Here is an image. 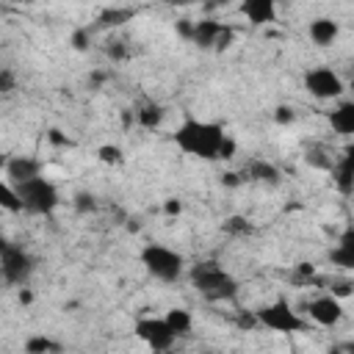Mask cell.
<instances>
[{
    "mask_svg": "<svg viewBox=\"0 0 354 354\" xmlns=\"http://www.w3.org/2000/svg\"><path fill=\"white\" fill-rule=\"evenodd\" d=\"M171 141L183 155L199 160H230L235 155V141L224 133V127L218 122L196 116H185L174 130Z\"/></svg>",
    "mask_w": 354,
    "mask_h": 354,
    "instance_id": "1",
    "label": "cell"
},
{
    "mask_svg": "<svg viewBox=\"0 0 354 354\" xmlns=\"http://www.w3.org/2000/svg\"><path fill=\"white\" fill-rule=\"evenodd\" d=\"M188 282L205 301H232L241 290L238 279L213 260H202V263L191 266L188 268Z\"/></svg>",
    "mask_w": 354,
    "mask_h": 354,
    "instance_id": "2",
    "label": "cell"
},
{
    "mask_svg": "<svg viewBox=\"0 0 354 354\" xmlns=\"http://www.w3.org/2000/svg\"><path fill=\"white\" fill-rule=\"evenodd\" d=\"M138 260H141L144 271L152 279L163 282V285H174V282H180L185 277V257L177 249L166 246V243H147V246H141Z\"/></svg>",
    "mask_w": 354,
    "mask_h": 354,
    "instance_id": "3",
    "label": "cell"
},
{
    "mask_svg": "<svg viewBox=\"0 0 354 354\" xmlns=\"http://www.w3.org/2000/svg\"><path fill=\"white\" fill-rule=\"evenodd\" d=\"M254 324L266 326L274 335H299L310 326L307 315H301L299 310H293L288 304V299H274L263 307L254 310Z\"/></svg>",
    "mask_w": 354,
    "mask_h": 354,
    "instance_id": "4",
    "label": "cell"
},
{
    "mask_svg": "<svg viewBox=\"0 0 354 354\" xmlns=\"http://www.w3.org/2000/svg\"><path fill=\"white\" fill-rule=\"evenodd\" d=\"M19 199H22V210L30 216H53L55 207L61 205V194L55 188V183H50L44 174L33 177L22 185H14Z\"/></svg>",
    "mask_w": 354,
    "mask_h": 354,
    "instance_id": "5",
    "label": "cell"
},
{
    "mask_svg": "<svg viewBox=\"0 0 354 354\" xmlns=\"http://www.w3.org/2000/svg\"><path fill=\"white\" fill-rule=\"evenodd\" d=\"M36 271V260L33 254L19 246V243H0V274H3V282L11 285V288H25L30 282Z\"/></svg>",
    "mask_w": 354,
    "mask_h": 354,
    "instance_id": "6",
    "label": "cell"
},
{
    "mask_svg": "<svg viewBox=\"0 0 354 354\" xmlns=\"http://www.w3.org/2000/svg\"><path fill=\"white\" fill-rule=\"evenodd\" d=\"M133 332H136V337L149 348V351H155V354H166L174 343H177V335L171 332V326L166 324V318L160 315H147V318H138L136 324H133Z\"/></svg>",
    "mask_w": 354,
    "mask_h": 354,
    "instance_id": "7",
    "label": "cell"
},
{
    "mask_svg": "<svg viewBox=\"0 0 354 354\" xmlns=\"http://www.w3.org/2000/svg\"><path fill=\"white\" fill-rule=\"evenodd\" d=\"M235 39V28L221 19H199L194 22L191 41L202 50H227Z\"/></svg>",
    "mask_w": 354,
    "mask_h": 354,
    "instance_id": "8",
    "label": "cell"
},
{
    "mask_svg": "<svg viewBox=\"0 0 354 354\" xmlns=\"http://www.w3.org/2000/svg\"><path fill=\"white\" fill-rule=\"evenodd\" d=\"M304 88L315 100L326 102V100H340L343 91H346V83L332 66H313V69L304 72Z\"/></svg>",
    "mask_w": 354,
    "mask_h": 354,
    "instance_id": "9",
    "label": "cell"
},
{
    "mask_svg": "<svg viewBox=\"0 0 354 354\" xmlns=\"http://www.w3.org/2000/svg\"><path fill=\"white\" fill-rule=\"evenodd\" d=\"M304 315L315 326L332 329V326H337L346 318V307H343V301H340L337 293H321V296H313L304 304Z\"/></svg>",
    "mask_w": 354,
    "mask_h": 354,
    "instance_id": "10",
    "label": "cell"
},
{
    "mask_svg": "<svg viewBox=\"0 0 354 354\" xmlns=\"http://www.w3.org/2000/svg\"><path fill=\"white\" fill-rule=\"evenodd\" d=\"M3 171H6V180L11 185H22V183H28L33 177H41V160L28 158V155H14V158L6 160Z\"/></svg>",
    "mask_w": 354,
    "mask_h": 354,
    "instance_id": "11",
    "label": "cell"
},
{
    "mask_svg": "<svg viewBox=\"0 0 354 354\" xmlns=\"http://www.w3.org/2000/svg\"><path fill=\"white\" fill-rule=\"evenodd\" d=\"M329 263L337 266V268H346V271H354V227H346L335 246L329 249Z\"/></svg>",
    "mask_w": 354,
    "mask_h": 354,
    "instance_id": "12",
    "label": "cell"
},
{
    "mask_svg": "<svg viewBox=\"0 0 354 354\" xmlns=\"http://www.w3.org/2000/svg\"><path fill=\"white\" fill-rule=\"evenodd\" d=\"M307 33H310L313 44L329 47V44H335L337 36H340V22L332 19V17H315V19L307 25Z\"/></svg>",
    "mask_w": 354,
    "mask_h": 354,
    "instance_id": "13",
    "label": "cell"
},
{
    "mask_svg": "<svg viewBox=\"0 0 354 354\" xmlns=\"http://www.w3.org/2000/svg\"><path fill=\"white\" fill-rule=\"evenodd\" d=\"M241 14L249 25H268L277 19V6L274 0H246L241 3Z\"/></svg>",
    "mask_w": 354,
    "mask_h": 354,
    "instance_id": "14",
    "label": "cell"
},
{
    "mask_svg": "<svg viewBox=\"0 0 354 354\" xmlns=\"http://www.w3.org/2000/svg\"><path fill=\"white\" fill-rule=\"evenodd\" d=\"M329 124L335 133L348 136L354 141V100H343L329 111Z\"/></svg>",
    "mask_w": 354,
    "mask_h": 354,
    "instance_id": "15",
    "label": "cell"
},
{
    "mask_svg": "<svg viewBox=\"0 0 354 354\" xmlns=\"http://www.w3.org/2000/svg\"><path fill=\"white\" fill-rule=\"evenodd\" d=\"M246 180H257V183H266V185H277V183L282 180V174H279V169H277L274 163L254 158V160L246 163Z\"/></svg>",
    "mask_w": 354,
    "mask_h": 354,
    "instance_id": "16",
    "label": "cell"
},
{
    "mask_svg": "<svg viewBox=\"0 0 354 354\" xmlns=\"http://www.w3.org/2000/svg\"><path fill=\"white\" fill-rule=\"evenodd\" d=\"M166 119V108L160 102H144L138 111H136V122L144 127V130H158Z\"/></svg>",
    "mask_w": 354,
    "mask_h": 354,
    "instance_id": "17",
    "label": "cell"
},
{
    "mask_svg": "<svg viewBox=\"0 0 354 354\" xmlns=\"http://www.w3.org/2000/svg\"><path fill=\"white\" fill-rule=\"evenodd\" d=\"M166 324L171 326V332L177 335V337H185V335H191V329H194V315H191V310H185V307H171V310H166Z\"/></svg>",
    "mask_w": 354,
    "mask_h": 354,
    "instance_id": "18",
    "label": "cell"
},
{
    "mask_svg": "<svg viewBox=\"0 0 354 354\" xmlns=\"http://www.w3.org/2000/svg\"><path fill=\"white\" fill-rule=\"evenodd\" d=\"M61 346L50 335H30L25 340V354H58Z\"/></svg>",
    "mask_w": 354,
    "mask_h": 354,
    "instance_id": "19",
    "label": "cell"
},
{
    "mask_svg": "<svg viewBox=\"0 0 354 354\" xmlns=\"http://www.w3.org/2000/svg\"><path fill=\"white\" fill-rule=\"evenodd\" d=\"M0 205H3L8 213H22V199H19L17 188H14L8 180L0 183Z\"/></svg>",
    "mask_w": 354,
    "mask_h": 354,
    "instance_id": "20",
    "label": "cell"
},
{
    "mask_svg": "<svg viewBox=\"0 0 354 354\" xmlns=\"http://www.w3.org/2000/svg\"><path fill=\"white\" fill-rule=\"evenodd\" d=\"M133 17V8H105L102 14H100V25H122V22H127Z\"/></svg>",
    "mask_w": 354,
    "mask_h": 354,
    "instance_id": "21",
    "label": "cell"
},
{
    "mask_svg": "<svg viewBox=\"0 0 354 354\" xmlns=\"http://www.w3.org/2000/svg\"><path fill=\"white\" fill-rule=\"evenodd\" d=\"M97 158H100L102 163H108V166H119V163L124 160V152H122L116 144H102V147L97 149Z\"/></svg>",
    "mask_w": 354,
    "mask_h": 354,
    "instance_id": "22",
    "label": "cell"
},
{
    "mask_svg": "<svg viewBox=\"0 0 354 354\" xmlns=\"http://www.w3.org/2000/svg\"><path fill=\"white\" fill-rule=\"evenodd\" d=\"M14 88H17V75H14V69L3 66L0 69V94H11Z\"/></svg>",
    "mask_w": 354,
    "mask_h": 354,
    "instance_id": "23",
    "label": "cell"
},
{
    "mask_svg": "<svg viewBox=\"0 0 354 354\" xmlns=\"http://www.w3.org/2000/svg\"><path fill=\"white\" fill-rule=\"evenodd\" d=\"M337 166H340V169H346V171L354 177V141H348V144L343 147V155H340Z\"/></svg>",
    "mask_w": 354,
    "mask_h": 354,
    "instance_id": "24",
    "label": "cell"
},
{
    "mask_svg": "<svg viewBox=\"0 0 354 354\" xmlns=\"http://www.w3.org/2000/svg\"><path fill=\"white\" fill-rule=\"evenodd\" d=\"M75 207H77L80 213H86V210H94V207H97V202H94V196H91V194H77V196H75Z\"/></svg>",
    "mask_w": 354,
    "mask_h": 354,
    "instance_id": "25",
    "label": "cell"
},
{
    "mask_svg": "<svg viewBox=\"0 0 354 354\" xmlns=\"http://www.w3.org/2000/svg\"><path fill=\"white\" fill-rule=\"evenodd\" d=\"M274 116H277V122H279V124H290V122L296 119V113H293V108H288V105H279Z\"/></svg>",
    "mask_w": 354,
    "mask_h": 354,
    "instance_id": "26",
    "label": "cell"
},
{
    "mask_svg": "<svg viewBox=\"0 0 354 354\" xmlns=\"http://www.w3.org/2000/svg\"><path fill=\"white\" fill-rule=\"evenodd\" d=\"M47 138H50L55 147H72V141H69V138H66L61 130H50V133H47Z\"/></svg>",
    "mask_w": 354,
    "mask_h": 354,
    "instance_id": "27",
    "label": "cell"
},
{
    "mask_svg": "<svg viewBox=\"0 0 354 354\" xmlns=\"http://www.w3.org/2000/svg\"><path fill=\"white\" fill-rule=\"evenodd\" d=\"M227 230H235V232H249L252 227L246 224V218H241V216H235V218H230V224H227Z\"/></svg>",
    "mask_w": 354,
    "mask_h": 354,
    "instance_id": "28",
    "label": "cell"
},
{
    "mask_svg": "<svg viewBox=\"0 0 354 354\" xmlns=\"http://www.w3.org/2000/svg\"><path fill=\"white\" fill-rule=\"evenodd\" d=\"M180 210H183V205H180L177 199H169V202H166V213H171V216H174V213H180Z\"/></svg>",
    "mask_w": 354,
    "mask_h": 354,
    "instance_id": "29",
    "label": "cell"
},
{
    "mask_svg": "<svg viewBox=\"0 0 354 354\" xmlns=\"http://www.w3.org/2000/svg\"><path fill=\"white\" fill-rule=\"evenodd\" d=\"M343 351H346V354H354V340H351V343H346V346H343Z\"/></svg>",
    "mask_w": 354,
    "mask_h": 354,
    "instance_id": "30",
    "label": "cell"
},
{
    "mask_svg": "<svg viewBox=\"0 0 354 354\" xmlns=\"http://www.w3.org/2000/svg\"><path fill=\"white\" fill-rule=\"evenodd\" d=\"M202 354H213V351H202Z\"/></svg>",
    "mask_w": 354,
    "mask_h": 354,
    "instance_id": "31",
    "label": "cell"
},
{
    "mask_svg": "<svg viewBox=\"0 0 354 354\" xmlns=\"http://www.w3.org/2000/svg\"><path fill=\"white\" fill-rule=\"evenodd\" d=\"M351 69H354V58H351Z\"/></svg>",
    "mask_w": 354,
    "mask_h": 354,
    "instance_id": "32",
    "label": "cell"
}]
</instances>
